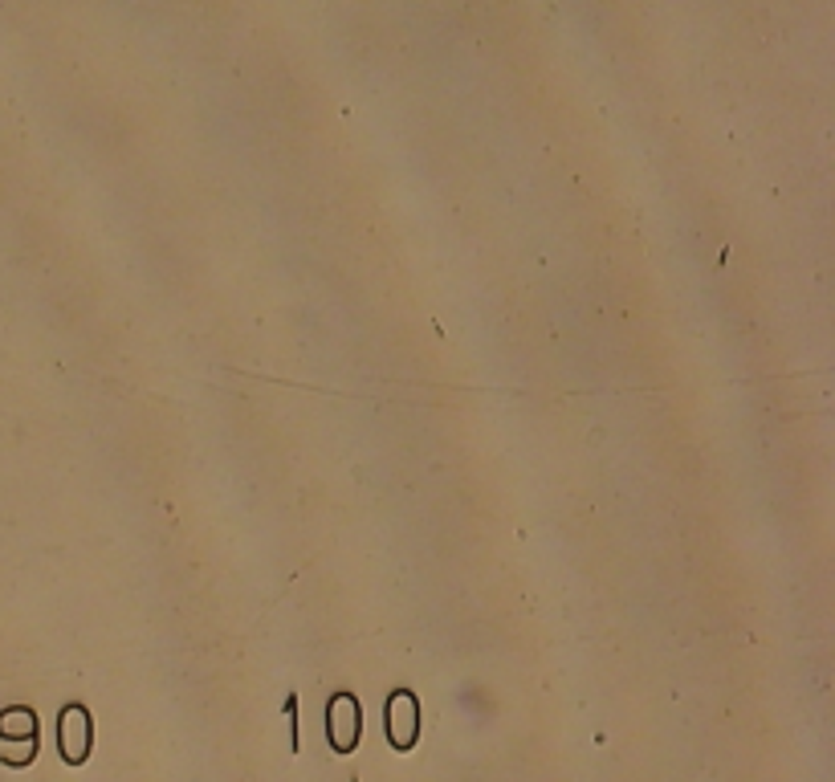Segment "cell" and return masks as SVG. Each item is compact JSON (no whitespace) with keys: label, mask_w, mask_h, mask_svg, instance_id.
Here are the masks:
<instances>
[]
</instances>
